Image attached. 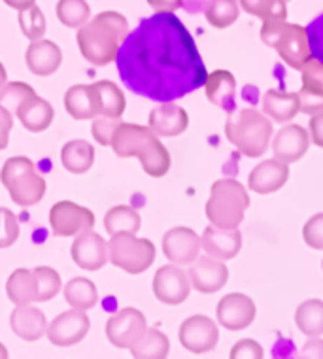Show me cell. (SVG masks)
<instances>
[{
    "mask_svg": "<svg viewBox=\"0 0 323 359\" xmlns=\"http://www.w3.org/2000/svg\"><path fill=\"white\" fill-rule=\"evenodd\" d=\"M57 18L64 27L76 29L91 19V8L85 0H59L57 2Z\"/></svg>",
    "mask_w": 323,
    "mask_h": 359,
    "instance_id": "37",
    "label": "cell"
},
{
    "mask_svg": "<svg viewBox=\"0 0 323 359\" xmlns=\"http://www.w3.org/2000/svg\"><path fill=\"white\" fill-rule=\"evenodd\" d=\"M322 269H323V259H322Z\"/></svg>",
    "mask_w": 323,
    "mask_h": 359,
    "instance_id": "54",
    "label": "cell"
},
{
    "mask_svg": "<svg viewBox=\"0 0 323 359\" xmlns=\"http://www.w3.org/2000/svg\"><path fill=\"white\" fill-rule=\"evenodd\" d=\"M206 97L212 104L219 106L227 114L235 111V95H236V81L235 76L229 70H214L208 74L205 81Z\"/></svg>",
    "mask_w": 323,
    "mask_h": 359,
    "instance_id": "26",
    "label": "cell"
},
{
    "mask_svg": "<svg viewBox=\"0 0 323 359\" xmlns=\"http://www.w3.org/2000/svg\"><path fill=\"white\" fill-rule=\"evenodd\" d=\"M148 331V323L140 310L121 309L106 322V337L118 348L131 350Z\"/></svg>",
    "mask_w": 323,
    "mask_h": 359,
    "instance_id": "9",
    "label": "cell"
},
{
    "mask_svg": "<svg viewBox=\"0 0 323 359\" xmlns=\"http://www.w3.org/2000/svg\"><path fill=\"white\" fill-rule=\"evenodd\" d=\"M38 280V303L51 301L61 291V276L51 266H36L34 269Z\"/></svg>",
    "mask_w": 323,
    "mask_h": 359,
    "instance_id": "40",
    "label": "cell"
},
{
    "mask_svg": "<svg viewBox=\"0 0 323 359\" xmlns=\"http://www.w3.org/2000/svg\"><path fill=\"white\" fill-rule=\"evenodd\" d=\"M8 80V74H6V69H4V65L0 62V87L4 86Z\"/></svg>",
    "mask_w": 323,
    "mask_h": 359,
    "instance_id": "52",
    "label": "cell"
},
{
    "mask_svg": "<svg viewBox=\"0 0 323 359\" xmlns=\"http://www.w3.org/2000/svg\"><path fill=\"white\" fill-rule=\"evenodd\" d=\"M295 323L301 333L306 337H322L323 334V301L310 299L301 304L295 312Z\"/></svg>",
    "mask_w": 323,
    "mask_h": 359,
    "instance_id": "35",
    "label": "cell"
},
{
    "mask_svg": "<svg viewBox=\"0 0 323 359\" xmlns=\"http://www.w3.org/2000/svg\"><path fill=\"white\" fill-rule=\"evenodd\" d=\"M170 352L167 334L159 329H148L142 339L131 348L132 358L137 359H165Z\"/></svg>",
    "mask_w": 323,
    "mask_h": 359,
    "instance_id": "34",
    "label": "cell"
},
{
    "mask_svg": "<svg viewBox=\"0 0 323 359\" xmlns=\"http://www.w3.org/2000/svg\"><path fill=\"white\" fill-rule=\"evenodd\" d=\"M95 93H97V100H99V116L102 118H121L125 114V95L121 93L114 81H97L93 83Z\"/></svg>",
    "mask_w": 323,
    "mask_h": 359,
    "instance_id": "31",
    "label": "cell"
},
{
    "mask_svg": "<svg viewBox=\"0 0 323 359\" xmlns=\"http://www.w3.org/2000/svg\"><path fill=\"white\" fill-rule=\"evenodd\" d=\"M27 69L36 76L55 74L62 62V51L55 42L51 40H34L27 48L25 53Z\"/></svg>",
    "mask_w": 323,
    "mask_h": 359,
    "instance_id": "22",
    "label": "cell"
},
{
    "mask_svg": "<svg viewBox=\"0 0 323 359\" xmlns=\"http://www.w3.org/2000/svg\"><path fill=\"white\" fill-rule=\"evenodd\" d=\"M116 65L127 89L156 102H174L208 78L197 43L172 12L144 18L121 43Z\"/></svg>",
    "mask_w": 323,
    "mask_h": 359,
    "instance_id": "1",
    "label": "cell"
},
{
    "mask_svg": "<svg viewBox=\"0 0 323 359\" xmlns=\"http://www.w3.org/2000/svg\"><path fill=\"white\" fill-rule=\"evenodd\" d=\"M129 34L127 18L118 12H102L89 19L76 34L83 59L97 67L116 61L118 51Z\"/></svg>",
    "mask_w": 323,
    "mask_h": 359,
    "instance_id": "2",
    "label": "cell"
},
{
    "mask_svg": "<svg viewBox=\"0 0 323 359\" xmlns=\"http://www.w3.org/2000/svg\"><path fill=\"white\" fill-rule=\"evenodd\" d=\"M64 299L72 309L91 310L99 303V291L91 280L74 278L64 285Z\"/></svg>",
    "mask_w": 323,
    "mask_h": 359,
    "instance_id": "33",
    "label": "cell"
},
{
    "mask_svg": "<svg viewBox=\"0 0 323 359\" xmlns=\"http://www.w3.org/2000/svg\"><path fill=\"white\" fill-rule=\"evenodd\" d=\"M219 341V329L216 322L206 316H191L180 325V342L187 352H212Z\"/></svg>",
    "mask_w": 323,
    "mask_h": 359,
    "instance_id": "13",
    "label": "cell"
},
{
    "mask_svg": "<svg viewBox=\"0 0 323 359\" xmlns=\"http://www.w3.org/2000/svg\"><path fill=\"white\" fill-rule=\"evenodd\" d=\"M306 34H308L312 57H316L317 61L323 62V13L306 27Z\"/></svg>",
    "mask_w": 323,
    "mask_h": 359,
    "instance_id": "45",
    "label": "cell"
},
{
    "mask_svg": "<svg viewBox=\"0 0 323 359\" xmlns=\"http://www.w3.org/2000/svg\"><path fill=\"white\" fill-rule=\"evenodd\" d=\"M189 127V116L174 102H161L149 114V129L157 137H178Z\"/></svg>",
    "mask_w": 323,
    "mask_h": 359,
    "instance_id": "23",
    "label": "cell"
},
{
    "mask_svg": "<svg viewBox=\"0 0 323 359\" xmlns=\"http://www.w3.org/2000/svg\"><path fill=\"white\" fill-rule=\"evenodd\" d=\"M240 13L238 0H210L206 8V19L216 29H227L235 23Z\"/></svg>",
    "mask_w": 323,
    "mask_h": 359,
    "instance_id": "36",
    "label": "cell"
},
{
    "mask_svg": "<svg viewBox=\"0 0 323 359\" xmlns=\"http://www.w3.org/2000/svg\"><path fill=\"white\" fill-rule=\"evenodd\" d=\"M303 87L298 91L301 111L306 116H314L323 111V62L316 57H310L301 69Z\"/></svg>",
    "mask_w": 323,
    "mask_h": 359,
    "instance_id": "16",
    "label": "cell"
},
{
    "mask_svg": "<svg viewBox=\"0 0 323 359\" xmlns=\"http://www.w3.org/2000/svg\"><path fill=\"white\" fill-rule=\"evenodd\" d=\"M13 116H18V119L27 130L42 133L53 121V106L32 91L19 102Z\"/></svg>",
    "mask_w": 323,
    "mask_h": 359,
    "instance_id": "25",
    "label": "cell"
},
{
    "mask_svg": "<svg viewBox=\"0 0 323 359\" xmlns=\"http://www.w3.org/2000/svg\"><path fill=\"white\" fill-rule=\"evenodd\" d=\"M249 206L246 187L236 180H218L210 189L206 203V217L212 225L224 229H236L244 219V212Z\"/></svg>",
    "mask_w": 323,
    "mask_h": 359,
    "instance_id": "5",
    "label": "cell"
},
{
    "mask_svg": "<svg viewBox=\"0 0 323 359\" xmlns=\"http://www.w3.org/2000/svg\"><path fill=\"white\" fill-rule=\"evenodd\" d=\"M19 27L31 42L40 40L46 34V18L42 10L34 4L25 10H19Z\"/></svg>",
    "mask_w": 323,
    "mask_h": 359,
    "instance_id": "39",
    "label": "cell"
},
{
    "mask_svg": "<svg viewBox=\"0 0 323 359\" xmlns=\"http://www.w3.org/2000/svg\"><path fill=\"white\" fill-rule=\"evenodd\" d=\"M19 238V222L8 208H0V248H10Z\"/></svg>",
    "mask_w": 323,
    "mask_h": 359,
    "instance_id": "42",
    "label": "cell"
},
{
    "mask_svg": "<svg viewBox=\"0 0 323 359\" xmlns=\"http://www.w3.org/2000/svg\"><path fill=\"white\" fill-rule=\"evenodd\" d=\"M310 146V135L303 125H286L276 133L273 140L274 159L286 163L298 161Z\"/></svg>",
    "mask_w": 323,
    "mask_h": 359,
    "instance_id": "19",
    "label": "cell"
},
{
    "mask_svg": "<svg viewBox=\"0 0 323 359\" xmlns=\"http://www.w3.org/2000/svg\"><path fill=\"white\" fill-rule=\"evenodd\" d=\"M8 297L15 306L19 304H31L38 301V280L34 271L18 269L10 274L6 282Z\"/></svg>",
    "mask_w": 323,
    "mask_h": 359,
    "instance_id": "29",
    "label": "cell"
},
{
    "mask_svg": "<svg viewBox=\"0 0 323 359\" xmlns=\"http://www.w3.org/2000/svg\"><path fill=\"white\" fill-rule=\"evenodd\" d=\"M287 178H289V168L286 163L278 159H267L249 172L248 187L259 195H268L286 186Z\"/></svg>",
    "mask_w": 323,
    "mask_h": 359,
    "instance_id": "21",
    "label": "cell"
},
{
    "mask_svg": "<svg viewBox=\"0 0 323 359\" xmlns=\"http://www.w3.org/2000/svg\"><path fill=\"white\" fill-rule=\"evenodd\" d=\"M61 163L72 174H85L95 163V149L88 140H70L62 146Z\"/></svg>",
    "mask_w": 323,
    "mask_h": 359,
    "instance_id": "30",
    "label": "cell"
},
{
    "mask_svg": "<svg viewBox=\"0 0 323 359\" xmlns=\"http://www.w3.org/2000/svg\"><path fill=\"white\" fill-rule=\"evenodd\" d=\"M263 111L274 121L287 123L301 111V100L298 93H286L278 89H270L263 97Z\"/></svg>",
    "mask_w": 323,
    "mask_h": 359,
    "instance_id": "28",
    "label": "cell"
},
{
    "mask_svg": "<svg viewBox=\"0 0 323 359\" xmlns=\"http://www.w3.org/2000/svg\"><path fill=\"white\" fill-rule=\"evenodd\" d=\"M244 12L255 18L268 21V19H287V0H238Z\"/></svg>",
    "mask_w": 323,
    "mask_h": 359,
    "instance_id": "38",
    "label": "cell"
},
{
    "mask_svg": "<svg viewBox=\"0 0 323 359\" xmlns=\"http://www.w3.org/2000/svg\"><path fill=\"white\" fill-rule=\"evenodd\" d=\"M108 261L129 274H142L156 261V246L135 233H119L108 242Z\"/></svg>",
    "mask_w": 323,
    "mask_h": 359,
    "instance_id": "8",
    "label": "cell"
},
{
    "mask_svg": "<svg viewBox=\"0 0 323 359\" xmlns=\"http://www.w3.org/2000/svg\"><path fill=\"white\" fill-rule=\"evenodd\" d=\"M261 40L278 51L280 59L295 70L303 69V65L312 57L306 27L287 23L286 19L263 21Z\"/></svg>",
    "mask_w": 323,
    "mask_h": 359,
    "instance_id": "6",
    "label": "cell"
},
{
    "mask_svg": "<svg viewBox=\"0 0 323 359\" xmlns=\"http://www.w3.org/2000/svg\"><path fill=\"white\" fill-rule=\"evenodd\" d=\"M191 280L180 269V265H165L153 276V293L165 304L176 306L189 297Z\"/></svg>",
    "mask_w": 323,
    "mask_h": 359,
    "instance_id": "11",
    "label": "cell"
},
{
    "mask_svg": "<svg viewBox=\"0 0 323 359\" xmlns=\"http://www.w3.org/2000/svg\"><path fill=\"white\" fill-rule=\"evenodd\" d=\"M200 248L205 250L206 255L216 257L219 261L233 259L240 248H242V235L238 227L236 229H224L210 225L206 227L200 236Z\"/></svg>",
    "mask_w": 323,
    "mask_h": 359,
    "instance_id": "20",
    "label": "cell"
},
{
    "mask_svg": "<svg viewBox=\"0 0 323 359\" xmlns=\"http://www.w3.org/2000/svg\"><path fill=\"white\" fill-rule=\"evenodd\" d=\"M8 358V350L4 344H0V359H6Z\"/></svg>",
    "mask_w": 323,
    "mask_h": 359,
    "instance_id": "53",
    "label": "cell"
},
{
    "mask_svg": "<svg viewBox=\"0 0 323 359\" xmlns=\"http://www.w3.org/2000/svg\"><path fill=\"white\" fill-rule=\"evenodd\" d=\"M287 2H289V0H287Z\"/></svg>",
    "mask_w": 323,
    "mask_h": 359,
    "instance_id": "55",
    "label": "cell"
},
{
    "mask_svg": "<svg viewBox=\"0 0 323 359\" xmlns=\"http://www.w3.org/2000/svg\"><path fill=\"white\" fill-rule=\"evenodd\" d=\"M140 225H142V217L131 206H114L104 216V229L110 236L119 233H138Z\"/></svg>",
    "mask_w": 323,
    "mask_h": 359,
    "instance_id": "32",
    "label": "cell"
},
{
    "mask_svg": "<svg viewBox=\"0 0 323 359\" xmlns=\"http://www.w3.org/2000/svg\"><path fill=\"white\" fill-rule=\"evenodd\" d=\"M148 4L156 12H172L184 6V0H148Z\"/></svg>",
    "mask_w": 323,
    "mask_h": 359,
    "instance_id": "50",
    "label": "cell"
},
{
    "mask_svg": "<svg viewBox=\"0 0 323 359\" xmlns=\"http://www.w3.org/2000/svg\"><path fill=\"white\" fill-rule=\"evenodd\" d=\"M187 276L191 280L193 287L200 293H216L227 284L229 271L224 261L210 257V255H202L193 261Z\"/></svg>",
    "mask_w": 323,
    "mask_h": 359,
    "instance_id": "18",
    "label": "cell"
},
{
    "mask_svg": "<svg viewBox=\"0 0 323 359\" xmlns=\"http://www.w3.org/2000/svg\"><path fill=\"white\" fill-rule=\"evenodd\" d=\"M8 6L13 8V10H25V8L34 6L36 0H4Z\"/></svg>",
    "mask_w": 323,
    "mask_h": 359,
    "instance_id": "51",
    "label": "cell"
},
{
    "mask_svg": "<svg viewBox=\"0 0 323 359\" xmlns=\"http://www.w3.org/2000/svg\"><path fill=\"white\" fill-rule=\"evenodd\" d=\"M70 255L83 271H99L108 263V244L99 233L88 229L76 236Z\"/></svg>",
    "mask_w": 323,
    "mask_h": 359,
    "instance_id": "17",
    "label": "cell"
},
{
    "mask_svg": "<svg viewBox=\"0 0 323 359\" xmlns=\"http://www.w3.org/2000/svg\"><path fill=\"white\" fill-rule=\"evenodd\" d=\"M10 325H12V331L15 333V337L29 342L42 339L46 331H48L46 314L36 306H31V304L15 306L12 316H10Z\"/></svg>",
    "mask_w": 323,
    "mask_h": 359,
    "instance_id": "24",
    "label": "cell"
},
{
    "mask_svg": "<svg viewBox=\"0 0 323 359\" xmlns=\"http://www.w3.org/2000/svg\"><path fill=\"white\" fill-rule=\"evenodd\" d=\"M110 146L118 157H138L144 172L153 178H161L170 170V154L149 127L121 121L114 130Z\"/></svg>",
    "mask_w": 323,
    "mask_h": 359,
    "instance_id": "3",
    "label": "cell"
},
{
    "mask_svg": "<svg viewBox=\"0 0 323 359\" xmlns=\"http://www.w3.org/2000/svg\"><path fill=\"white\" fill-rule=\"evenodd\" d=\"M263 358V348L259 342L249 341V339H244V341L236 342L233 350H231V359H261Z\"/></svg>",
    "mask_w": 323,
    "mask_h": 359,
    "instance_id": "46",
    "label": "cell"
},
{
    "mask_svg": "<svg viewBox=\"0 0 323 359\" xmlns=\"http://www.w3.org/2000/svg\"><path fill=\"white\" fill-rule=\"evenodd\" d=\"M225 137L246 157H261L273 138V123L259 110L244 108L229 114Z\"/></svg>",
    "mask_w": 323,
    "mask_h": 359,
    "instance_id": "4",
    "label": "cell"
},
{
    "mask_svg": "<svg viewBox=\"0 0 323 359\" xmlns=\"http://www.w3.org/2000/svg\"><path fill=\"white\" fill-rule=\"evenodd\" d=\"M13 127V116L12 111L6 110L4 106H0V149L8 148V140H10V130Z\"/></svg>",
    "mask_w": 323,
    "mask_h": 359,
    "instance_id": "47",
    "label": "cell"
},
{
    "mask_svg": "<svg viewBox=\"0 0 323 359\" xmlns=\"http://www.w3.org/2000/svg\"><path fill=\"white\" fill-rule=\"evenodd\" d=\"M50 225L55 236H76L83 231L93 229L95 214L72 201H61L51 206Z\"/></svg>",
    "mask_w": 323,
    "mask_h": 359,
    "instance_id": "10",
    "label": "cell"
},
{
    "mask_svg": "<svg viewBox=\"0 0 323 359\" xmlns=\"http://www.w3.org/2000/svg\"><path fill=\"white\" fill-rule=\"evenodd\" d=\"M34 89L31 86H27L23 81H12V83H4L0 87V106H4L6 110L12 111V116L15 114V108L21 100L25 99L27 95L32 93Z\"/></svg>",
    "mask_w": 323,
    "mask_h": 359,
    "instance_id": "41",
    "label": "cell"
},
{
    "mask_svg": "<svg viewBox=\"0 0 323 359\" xmlns=\"http://www.w3.org/2000/svg\"><path fill=\"white\" fill-rule=\"evenodd\" d=\"M298 358H312V359H323V341L319 337H310L306 342Z\"/></svg>",
    "mask_w": 323,
    "mask_h": 359,
    "instance_id": "48",
    "label": "cell"
},
{
    "mask_svg": "<svg viewBox=\"0 0 323 359\" xmlns=\"http://www.w3.org/2000/svg\"><path fill=\"white\" fill-rule=\"evenodd\" d=\"M64 108L70 118L93 119L99 116V100L93 86H72L64 95Z\"/></svg>",
    "mask_w": 323,
    "mask_h": 359,
    "instance_id": "27",
    "label": "cell"
},
{
    "mask_svg": "<svg viewBox=\"0 0 323 359\" xmlns=\"http://www.w3.org/2000/svg\"><path fill=\"white\" fill-rule=\"evenodd\" d=\"M310 138L312 142L323 148V111L314 114L310 119Z\"/></svg>",
    "mask_w": 323,
    "mask_h": 359,
    "instance_id": "49",
    "label": "cell"
},
{
    "mask_svg": "<svg viewBox=\"0 0 323 359\" xmlns=\"http://www.w3.org/2000/svg\"><path fill=\"white\" fill-rule=\"evenodd\" d=\"M219 325L229 331H242L255 320V303L244 293H229L218 303L216 309Z\"/></svg>",
    "mask_w": 323,
    "mask_h": 359,
    "instance_id": "15",
    "label": "cell"
},
{
    "mask_svg": "<svg viewBox=\"0 0 323 359\" xmlns=\"http://www.w3.org/2000/svg\"><path fill=\"white\" fill-rule=\"evenodd\" d=\"M121 123V118H99L93 121V137L100 146H110L112 142L114 130L118 129V125Z\"/></svg>",
    "mask_w": 323,
    "mask_h": 359,
    "instance_id": "44",
    "label": "cell"
},
{
    "mask_svg": "<svg viewBox=\"0 0 323 359\" xmlns=\"http://www.w3.org/2000/svg\"><path fill=\"white\" fill-rule=\"evenodd\" d=\"M303 238L310 248L323 250V214H316L305 223Z\"/></svg>",
    "mask_w": 323,
    "mask_h": 359,
    "instance_id": "43",
    "label": "cell"
},
{
    "mask_svg": "<svg viewBox=\"0 0 323 359\" xmlns=\"http://www.w3.org/2000/svg\"><path fill=\"white\" fill-rule=\"evenodd\" d=\"M0 180L15 205H38L48 191L46 180L36 172V165L29 157H10L0 170Z\"/></svg>",
    "mask_w": 323,
    "mask_h": 359,
    "instance_id": "7",
    "label": "cell"
},
{
    "mask_svg": "<svg viewBox=\"0 0 323 359\" xmlns=\"http://www.w3.org/2000/svg\"><path fill=\"white\" fill-rule=\"evenodd\" d=\"M89 325L91 322L85 310H67L48 325V339L55 346H72L85 339Z\"/></svg>",
    "mask_w": 323,
    "mask_h": 359,
    "instance_id": "12",
    "label": "cell"
},
{
    "mask_svg": "<svg viewBox=\"0 0 323 359\" xmlns=\"http://www.w3.org/2000/svg\"><path fill=\"white\" fill-rule=\"evenodd\" d=\"M163 252L174 265H191L199 257L200 236L189 227H174L163 236Z\"/></svg>",
    "mask_w": 323,
    "mask_h": 359,
    "instance_id": "14",
    "label": "cell"
}]
</instances>
